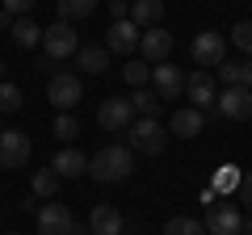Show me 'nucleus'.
<instances>
[{
  "mask_svg": "<svg viewBox=\"0 0 252 235\" xmlns=\"http://www.w3.org/2000/svg\"><path fill=\"white\" fill-rule=\"evenodd\" d=\"M89 172H93V181H101V185H118V181H126V176L135 172V155H130V147H122V143L101 147V151L89 160Z\"/></svg>",
  "mask_w": 252,
  "mask_h": 235,
  "instance_id": "obj_1",
  "label": "nucleus"
},
{
  "mask_svg": "<svg viewBox=\"0 0 252 235\" xmlns=\"http://www.w3.org/2000/svg\"><path fill=\"white\" fill-rule=\"evenodd\" d=\"M126 143H130V151L160 155L164 147H168V135L160 130V118H135L130 130H126Z\"/></svg>",
  "mask_w": 252,
  "mask_h": 235,
  "instance_id": "obj_2",
  "label": "nucleus"
},
{
  "mask_svg": "<svg viewBox=\"0 0 252 235\" xmlns=\"http://www.w3.org/2000/svg\"><path fill=\"white\" fill-rule=\"evenodd\" d=\"M42 51H46V59H72L76 51H80V34H76V26L72 21H55V26H46L42 29Z\"/></svg>",
  "mask_w": 252,
  "mask_h": 235,
  "instance_id": "obj_3",
  "label": "nucleus"
},
{
  "mask_svg": "<svg viewBox=\"0 0 252 235\" xmlns=\"http://www.w3.org/2000/svg\"><path fill=\"white\" fill-rule=\"evenodd\" d=\"M84 88H80V76L72 72H55L51 80H46V101L55 105V114H72L76 105H80Z\"/></svg>",
  "mask_w": 252,
  "mask_h": 235,
  "instance_id": "obj_4",
  "label": "nucleus"
},
{
  "mask_svg": "<svg viewBox=\"0 0 252 235\" xmlns=\"http://www.w3.org/2000/svg\"><path fill=\"white\" fill-rule=\"evenodd\" d=\"M206 235H244V214H240V206L235 202H227V198H219L215 206L206 210Z\"/></svg>",
  "mask_w": 252,
  "mask_h": 235,
  "instance_id": "obj_5",
  "label": "nucleus"
},
{
  "mask_svg": "<svg viewBox=\"0 0 252 235\" xmlns=\"http://www.w3.org/2000/svg\"><path fill=\"white\" fill-rule=\"evenodd\" d=\"M38 235H84L80 223H76V214L63 202H46L42 210H38Z\"/></svg>",
  "mask_w": 252,
  "mask_h": 235,
  "instance_id": "obj_6",
  "label": "nucleus"
},
{
  "mask_svg": "<svg viewBox=\"0 0 252 235\" xmlns=\"http://www.w3.org/2000/svg\"><path fill=\"white\" fill-rule=\"evenodd\" d=\"M135 105H130V97H109L97 105V126L101 130H130V122H135Z\"/></svg>",
  "mask_w": 252,
  "mask_h": 235,
  "instance_id": "obj_7",
  "label": "nucleus"
},
{
  "mask_svg": "<svg viewBox=\"0 0 252 235\" xmlns=\"http://www.w3.org/2000/svg\"><path fill=\"white\" fill-rule=\"evenodd\" d=\"M193 63L198 67H219L227 59V42H223V34H215V29H202V34H193Z\"/></svg>",
  "mask_w": 252,
  "mask_h": 235,
  "instance_id": "obj_8",
  "label": "nucleus"
},
{
  "mask_svg": "<svg viewBox=\"0 0 252 235\" xmlns=\"http://www.w3.org/2000/svg\"><path fill=\"white\" fill-rule=\"evenodd\" d=\"M215 114L231 118V122H248L252 118V88H223L215 97Z\"/></svg>",
  "mask_w": 252,
  "mask_h": 235,
  "instance_id": "obj_9",
  "label": "nucleus"
},
{
  "mask_svg": "<svg viewBox=\"0 0 252 235\" xmlns=\"http://www.w3.org/2000/svg\"><path fill=\"white\" fill-rule=\"evenodd\" d=\"M139 38H143V29L135 26V21L126 17V21H114V26L105 29V51H114V55H130V51H139Z\"/></svg>",
  "mask_w": 252,
  "mask_h": 235,
  "instance_id": "obj_10",
  "label": "nucleus"
},
{
  "mask_svg": "<svg viewBox=\"0 0 252 235\" xmlns=\"http://www.w3.org/2000/svg\"><path fill=\"white\" fill-rule=\"evenodd\" d=\"M139 51H143V59L147 63H168V55H172V34L164 26H152V29H143V38H139Z\"/></svg>",
  "mask_w": 252,
  "mask_h": 235,
  "instance_id": "obj_11",
  "label": "nucleus"
},
{
  "mask_svg": "<svg viewBox=\"0 0 252 235\" xmlns=\"http://www.w3.org/2000/svg\"><path fill=\"white\" fill-rule=\"evenodd\" d=\"M26 160H30L26 130H4L0 135V168H26Z\"/></svg>",
  "mask_w": 252,
  "mask_h": 235,
  "instance_id": "obj_12",
  "label": "nucleus"
},
{
  "mask_svg": "<svg viewBox=\"0 0 252 235\" xmlns=\"http://www.w3.org/2000/svg\"><path fill=\"white\" fill-rule=\"evenodd\" d=\"M152 84H156V92H160V101H177L181 92H185V72L172 67V63H156L152 67Z\"/></svg>",
  "mask_w": 252,
  "mask_h": 235,
  "instance_id": "obj_13",
  "label": "nucleus"
},
{
  "mask_svg": "<svg viewBox=\"0 0 252 235\" xmlns=\"http://www.w3.org/2000/svg\"><path fill=\"white\" fill-rule=\"evenodd\" d=\"M185 97L193 101V109H202V114H206L210 105H215V76L210 72H193V76H185Z\"/></svg>",
  "mask_w": 252,
  "mask_h": 235,
  "instance_id": "obj_14",
  "label": "nucleus"
},
{
  "mask_svg": "<svg viewBox=\"0 0 252 235\" xmlns=\"http://www.w3.org/2000/svg\"><path fill=\"white\" fill-rule=\"evenodd\" d=\"M215 72H219V80H223V88H252V59L248 55H244V59H223Z\"/></svg>",
  "mask_w": 252,
  "mask_h": 235,
  "instance_id": "obj_15",
  "label": "nucleus"
},
{
  "mask_svg": "<svg viewBox=\"0 0 252 235\" xmlns=\"http://www.w3.org/2000/svg\"><path fill=\"white\" fill-rule=\"evenodd\" d=\"M122 214H118V206H109V202H101V206H93L89 214V235H122Z\"/></svg>",
  "mask_w": 252,
  "mask_h": 235,
  "instance_id": "obj_16",
  "label": "nucleus"
},
{
  "mask_svg": "<svg viewBox=\"0 0 252 235\" xmlns=\"http://www.w3.org/2000/svg\"><path fill=\"white\" fill-rule=\"evenodd\" d=\"M172 135L177 139H198L202 130H206V114H202V109H193V105H185V109H177V114H172Z\"/></svg>",
  "mask_w": 252,
  "mask_h": 235,
  "instance_id": "obj_17",
  "label": "nucleus"
},
{
  "mask_svg": "<svg viewBox=\"0 0 252 235\" xmlns=\"http://www.w3.org/2000/svg\"><path fill=\"white\" fill-rule=\"evenodd\" d=\"M51 168L59 172V176H84V172H89V155L76 151V147H63V151H55Z\"/></svg>",
  "mask_w": 252,
  "mask_h": 235,
  "instance_id": "obj_18",
  "label": "nucleus"
},
{
  "mask_svg": "<svg viewBox=\"0 0 252 235\" xmlns=\"http://www.w3.org/2000/svg\"><path fill=\"white\" fill-rule=\"evenodd\" d=\"M160 17H164V0H130V21L139 29L160 26Z\"/></svg>",
  "mask_w": 252,
  "mask_h": 235,
  "instance_id": "obj_19",
  "label": "nucleus"
},
{
  "mask_svg": "<svg viewBox=\"0 0 252 235\" xmlns=\"http://www.w3.org/2000/svg\"><path fill=\"white\" fill-rule=\"evenodd\" d=\"M76 63H80L84 72L101 76L109 67V51H105V46H80V51H76Z\"/></svg>",
  "mask_w": 252,
  "mask_h": 235,
  "instance_id": "obj_20",
  "label": "nucleus"
},
{
  "mask_svg": "<svg viewBox=\"0 0 252 235\" xmlns=\"http://www.w3.org/2000/svg\"><path fill=\"white\" fill-rule=\"evenodd\" d=\"M240 176H244V172L235 168V164H223V168L215 172V181H210V189H215L219 198H231V193L240 189Z\"/></svg>",
  "mask_w": 252,
  "mask_h": 235,
  "instance_id": "obj_21",
  "label": "nucleus"
},
{
  "mask_svg": "<svg viewBox=\"0 0 252 235\" xmlns=\"http://www.w3.org/2000/svg\"><path fill=\"white\" fill-rule=\"evenodd\" d=\"M93 9H97V0H55V13H59L55 21H80Z\"/></svg>",
  "mask_w": 252,
  "mask_h": 235,
  "instance_id": "obj_22",
  "label": "nucleus"
},
{
  "mask_svg": "<svg viewBox=\"0 0 252 235\" xmlns=\"http://www.w3.org/2000/svg\"><path fill=\"white\" fill-rule=\"evenodd\" d=\"M13 42H17L21 51H30V46L42 42V29H38L30 17H17V21H13Z\"/></svg>",
  "mask_w": 252,
  "mask_h": 235,
  "instance_id": "obj_23",
  "label": "nucleus"
},
{
  "mask_svg": "<svg viewBox=\"0 0 252 235\" xmlns=\"http://www.w3.org/2000/svg\"><path fill=\"white\" fill-rule=\"evenodd\" d=\"M130 105H135L139 118H156V114H160V92H156V88H135V92H130Z\"/></svg>",
  "mask_w": 252,
  "mask_h": 235,
  "instance_id": "obj_24",
  "label": "nucleus"
},
{
  "mask_svg": "<svg viewBox=\"0 0 252 235\" xmlns=\"http://www.w3.org/2000/svg\"><path fill=\"white\" fill-rule=\"evenodd\" d=\"M122 76H126L130 88H147V84H152V63H147V59H130V63L122 67Z\"/></svg>",
  "mask_w": 252,
  "mask_h": 235,
  "instance_id": "obj_25",
  "label": "nucleus"
},
{
  "mask_svg": "<svg viewBox=\"0 0 252 235\" xmlns=\"http://www.w3.org/2000/svg\"><path fill=\"white\" fill-rule=\"evenodd\" d=\"M55 193H59V172H55V168L34 172V198H46V202H51Z\"/></svg>",
  "mask_w": 252,
  "mask_h": 235,
  "instance_id": "obj_26",
  "label": "nucleus"
},
{
  "mask_svg": "<svg viewBox=\"0 0 252 235\" xmlns=\"http://www.w3.org/2000/svg\"><path fill=\"white\" fill-rule=\"evenodd\" d=\"M164 235H206V227L198 218H189V214H177V218L164 223Z\"/></svg>",
  "mask_w": 252,
  "mask_h": 235,
  "instance_id": "obj_27",
  "label": "nucleus"
},
{
  "mask_svg": "<svg viewBox=\"0 0 252 235\" xmlns=\"http://www.w3.org/2000/svg\"><path fill=\"white\" fill-rule=\"evenodd\" d=\"M21 101H26V97H21V88H17V84L0 80V114H17V109H21Z\"/></svg>",
  "mask_w": 252,
  "mask_h": 235,
  "instance_id": "obj_28",
  "label": "nucleus"
},
{
  "mask_svg": "<svg viewBox=\"0 0 252 235\" xmlns=\"http://www.w3.org/2000/svg\"><path fill=\"white\" fill-rule=\"evenodd\" d=\"M76 135H80V122H76L72 114H55V139H63V143H72Z\"/></svg>",
  "mask_w": 252,
  "mask_h": 235,
  "instance_id": "obj_29",
  "label": "nucleus"
},
{
  "mask_svg": "<svg viewBox=\"0 0 252 235\" xmlns=\"http://www.w3.org/2000/svg\"><path fill=\"white\" fill-rule=\"evenodd\" d=\"M231 42L252 59V21H235V26H231Z\"/></svg>",
  "mask_w": 252,
  "mask_h": 235,
  "instance_id": "obj_30",
  "label": "nucleus"
},
{
  "mask_svg": "<svg viewBox=\"0 0 252 235\" xmlns=\"http://www.w3.org/2000/svg\"><path fill=\"white\" fill-rule=\"evenodd\" d=\"M235 202H244V206L252 210V172H244V176H240V189H235Z\"/></svg>",
  "mask_w": 252,
  "mask_h": 235,
  "instance_id": "obj_31",
  "label": "nucleus"
},
{
  "mask_svg": "<svg viewBox=\"0 0 252 235\" xmlns=\"http://www.w3.org/2000/svg\"><path fill=\"white\" fill-rule=\"evenodd\" d=\"M38 0H4V9L13 13V17H30V9H34Z\"/></svg>",
  "mask_w": 252,
  "mask_h": 235,
  "instance_id": "obj_32",
  "label": "nucleus"
},
{
  "mask_svg": "<svg viewBox=\"0 0 252 235\" xmlns=\"http://www.w3.org/2000/svg\"><path fill=\"white\" fill-rule=\"evenodd\" d=\"M109 17H114V21H126V17H130V4H126V0H109Z\"/></svg>",
  "mask_w": 252,
  "mask_h": 235,
  "instance_id": "obj_33",
  "label": "nucleus"
},
{
  "mask_svg": "<svg viewBox=\"0 0 252 235\" xmlns=\"http://www.w3.org/2000/svg\"><path fill=\"white\" fill-rule=\"evenodd\" d=\"M13 21H17V17H13L9 9H0V29H13Z\"/></svg>",
  "mask_w": 252,
  "mask_h": 235,
  "instance_id": "obj_34",
  "label": "nucleus"
},
{
  "mask_svg": "<svg viewBox=\"0 0 252 235\" xmlns=\"http://www.w3.org/2000/svg\"><path fill=\"white\" fill-rule=\"evenodd\" d=\"M244 235H252V214H244Z\"/></svg>",
  "mask_w": 252,
  "mask_h": 235,
  "instance_id": "obj_35",
  "label": "nucleus"
},
{
  "mask_svg": "<svg viewBox=\"0 0 252 235\" xmlns=\"http://www.w3.org/2000/svg\"><path fill=\"white\" fill-rule=\"evenodd\" d=\"M0 135H4V122H0Z\"/></svg>",
  "mask_w": 252,
  "mask_h": 235,
  "instance_id": "obj_36",
  "label": "nucleus"
},
{
  "mask_svg": "<svg viewBox=\"0 0 252 235\" xmlns=\"http://www.w3.org/2000/svg\"><path fill=\"white\" fill-rule=\"evenodd\" d=\"M4 235H17V231H4Z\"/></svg>",
  "mask_w": 252,
  "mask_h": 235,
  "instance_id": "obj_37",
  "label": "nucleus"
}]
</instances>
